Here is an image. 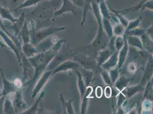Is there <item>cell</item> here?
<instances>
[{"instance_id": "cell-14", "label": "cell", "mask_w": 153, "mask_h": 114, "mask_svg": "<svg viewBox=\"0 0 153 114\" xmlns=\"http://www.w3.org/2000/svg\"><path fill=\"white\" fill-rule=\"evenodd\" d=\"M105 1V0H94V1L97 4H100V2H101L102 1Z\"/></svg>"}, {"instance_id": "cell-2", "label": "cell", "mask_w": 153, "mask_h": 114, "mask_svg": "<svg viewBox=\"0 0 153 114\" xmlns=\"http://www.w3.org/2000/svg\"><path fill=\"white\" fill-rule=\"evenodd\" d=\"M1 76L2 77L3 81V90L2 91V96H7L10 95L16 92L17 90H19V88L16 85L15 83L12 82L8 81L4 76V73L3 71L1 69Z\"/></svg>"}, {"instance_id": "cell-5", "label": "cell", "mask_w": 153, "mask_h": 114, "mask_svg": "<svg viewBox=\"0 0 153 114\" xmlns=\"http://www.w3.org/2000/svg\"><path fill=\"white\" fill-rule=\"evenodd\" d=\"M49 76H50V72H48L45 73L42 77L40 79V80L37 83V85L36 86L35 89L33 91L32 98H34L38 94V92L43 87V86L45 85V83L46 82V80H48Z\"/></svg>"}, {"instance_id": "cell-16", "label": "cell", "mask_w": 153, "mask_h": 114, "mask_svg": "<svg viewBox=\"0 0 153 114\" xmlns=\"http://www.w3.org/2000/svg\"><path fill=\"white\" fill-rule=\"evenodd\" d=\"M2 96V91L0 89V98H1Z\"/></svg>"}, {"instance_id": "cell-1", "label": "cell", "mask_w": 153, "mask_h": 114, "mask_svg": "<svg viewBox=\"0 0 153 114\" xmlns=\"http://www.w3.org/2000/svg\"><path fill=\"white\" fill-rule=\"evenodd\" d=\"M13 103L16 112L26 108V104L22 99V93L21 90H18L10 95H8Z\"/></svg>"}, {"instance_id": "cell-15", "label": "cell", "mask_w": 153, "mask_h": 114, "mask_svg": "<svg viewBox=\"0 0 153 114\" xmlns=\"http://www.w3.org/2000/svg\"><path fill=\"white\" fill-rule=\"evenodd\" d=\"M0 46H1V47H4L6 46L1 40H0Z\"/></svg>"}, {"instance_id": "cell-12", "label": "cell", "mask_w": 153, "mask_h": 114, "mask_svg": "<svg viewBox=\"0 0 153 114\" xmlns=\"http://www.w3.org/2000/svg\"><path fill=\"white\" fill-rule=\"evenodd\" d=\"M96 96L98 98H100L102 95V89L101 87H97L96 90Z\"/></svg>"}, {"instance_id": "cell-6", "label": "cell", "mask_w": 153, "mask_h": 114, "mask_svg": "<svg viewBox=\"0 0 153 114\" xmlns=\"http://www.w3.org/2000/svg\"><path fill=\"white\" fill-rule=\"evenodd\" d=\"M15 113L16 111L10 97L9 96H5L4 103V114H13Z\"/></svg>"}, {"instance_id": "cell-8", "label": "cell", "mask_w": 153, "mask_h": 114, "mask_svg": "<svg viewBox=\"0 0 153 114\" xmlns=\"http://www.w3.org/2000/svg\"><path fill=\"white\" fill-rule=\"evenodd\" d=\"M22 50L26 57H32V56L36 53V49L33 46L28 42L25 43L22 46Z\"/></svg>"}, {"instance_id": "cell-10", "label": "cell", "mask_w": 153, "mask_h": 114, "mask_svg": "<svg viewBox=\"0 0 153 114\" xmlns=\"http://www.w3.org/2000/svg\"><path fill=\"white\" fill-rule=\"evenodd\" d=\"M5 96H2L0 98V114H4V103L5 101Z\"/></svg>"}, {"instance_id": "cell-7", "label": "cell", "mask_w": 153, "mask_h": 114, "mask_svg": "<svg viewBox=\"0 0 153 114\" xmlns=\"http://www.w3.org/2000/svg\"><path fill=\"white\" fill-rule=\"evenodd\" d=\"M75 6L76 5H74L70 0H63L62 7L59 11H58L57 13H56V14L59 15L60 14L66 12L67 11H73L74 13V11L75 12L76 9Z\"/></svg>"}, {"instance_id": "cell-9", "label": "cell", "mask_w": 153, "mask_h": 114, "mask_svg": "<svg viewBox=\"0 0 153 114\" xmlns=\"http://www.w3.org/2000/svg\"><path fill=\"white\" fill-rule=\"evenodd\" d=\"M41 0H25L18 9H22L27 7H32L36 5L37 3L39 2Z\"/></svg>"}, {"instance_id": "cell-3", "label": "cell", "mask_w": 153, "mask_h": 114, "mask_svg": "<svg viewBox=\"0 0 153 114\" xmlns=\"http://www.w3.org/2000/svg\"><path fill=\"white\" fill-rule=\"evenodd\" d=\"M0 36L2 37V38L4 39V41L6 42L7 46L9 47L10 48H11L12 50L14 52V53L16 54V56H17V58H18L19 61V62H21V56L19 54V51L18 50L17 47H16V44H14V42L12 41V39H10V38L9 37L8 35H7V34L5 32H3L1 29H0Z\"/></svg>"}, {"instance_id": "cell-13", "label": "cell", "mask_w": 153, "mask_h": 114, "mask_svg": "<svg viewBox=\"0 0 153 114\" xmlns=\"http://www.w3.org/2000/svg\"><path fill=\"white\" fill-rule=\"evenodd\" d=\"M105 96L107 98H110L111 95V90L110 87H106L105 90Z\"/></svg>"}, {"instance_id": "cell-4", "label": "cell", "mask_w": 153, "mask_h": 114, "mask_svg": "<svg viewBox=\"0 0 153 114\" xmlns=\"http://www.w3.org/2000/svg\"><path fill=\"white\" fill-rule=\"evenodd\" d=\"M0 16L2 19H7L11 21L13 24H14L19 20V19H15L13 17L9 9L2 6L0 7Z\"/></svg>"}, {"instance_id": "cell-11", "label": "cell", "mask_w": 153, "mask_h": 114, "mask_svg": "<svg viewBox=\"0 0 153 114\" xmlns=\"http://www.w3.org/2000/svg\"><path fill=\"white\" fill-rule=\"evenodd\" d=\"M70 1L75 5L82 7L84 4V0H70Z\"/></svg>"}, {"instance_id": "cell-17", "label": "cell", "mask_w": 153, "mask_h": 114, "mask_svg": "<svg viewBox=\"0 0 153 114\" xmlns=\"http://www.w3.org/2000/svg\"><path fill=\"white\" fill-rule=\"evenodd\" d=\"M1 3H0V7H1Z\"/></svg>"}]
</instances>
